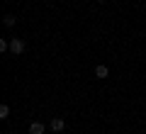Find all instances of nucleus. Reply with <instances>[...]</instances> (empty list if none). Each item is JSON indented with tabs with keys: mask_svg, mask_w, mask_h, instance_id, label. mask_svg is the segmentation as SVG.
<instances>
[{
	"mask_svg": "<svg viewBox=\"0 0 146 134\" xmlns=\"http://www.w3.org/2000/svg\"><path fill=\"white\" fill-rule=\"evenodd\" d=\"M15 22H17V17H15V15H10V12L3 17V25H5V27H15Z\"/></svg>",
	"mask_w": 146,
	"mask_h": 134,
	"instance_id": "nucleus-5",
	"label": "nucleus"
},
{
	"mask_svg": "<svg viewBox=\"0 0 146 134\" xmlns=\"http://www.w3.org/2000/svg\"><path fill=\"white\" fill-rule=\"evenodd\" d=\"M7 134H15V132H7Z\"/></svg>",
	"mask_w": 146,
	"mask_h": 134,
	"instance_id": "nucleus-9",
	"label": "nucleus"
},
{
	"mask_svg": "<svg viewBox=\"0 0 146 134\" xmlns=\"http://www.w3.org/2000/svg\"><path fill=\"white\" fill-rule=\"evenodd\" d=\"M110 76V68L107 66H98L95 68V78H107Z\"/></svg>",
	"mask_w": 146,
	"mask_h": 134,
	"instance_id": "nucleus-4",
	"label": "nucleus"
},
{
	"mask_svg": "<svg viewBox=\"0 0 146 134\" xmlns=\"http://www.w3.org/2000/svg\"><path fill=\"white\" fill-rule=\"evenodd\" d=\"M29 134H44V124L42 122H32L29 124Z\"/></svg>",
	"mask_w": 146,
	"mask_h": 134,
	"instance_id": "nucleus-2",
	"label": "nucleus"
},
{
	"mask_svg": "<svg viewBox=\"0 0 146 134\" xmlns=\"http://www.w3.org/2000/svg\"><path fill=\"white\" fill-rule=\"evenodd\" d=\"M10 117V107L7 105H0V119H7Z\"/></svg>",
	"mask_w": 146,
	"mask_h": 134,
	"instance_id": "nucleus-6",
	"label": "nucleus"
},
{
	"mask_svg": "<svg viewBox=\"0 0 146 134\" xmlns=\"http://www.w3.org/2000/svg\"><path fill=\"white\" fill-rule=\"evenodd\" d=\"M10 51L15 54V56H17V54H22V51H25V39H17V37H15V39H10Z\"/></svg>",
	"mask_w": 146,
	"mask_h": 134,
	"instance_id": "nucleus-1",
	"label": "nucleus"
},
{
	"mask_svg": "<svg viewBox=\"0 0 146 134\" xmlns=\"http://www.w3.org/2000/svg\"><path fill=\"white\" fill-rule=\"evenodd\" d=\"M7 49H10V41H7V39H0V51H7Z\"/></svg>",
	"mask_w": 146,
	"mask_h": 134,
	"instance_id": "nucleus-7",
	"label": "nucleus"
},
{
	"mask_svg": "<svg viewBox=\"0 0 146 134\" xmlns=\"http://www.w3.org/2000/svg\"><path fill=\"white\" fill-rule=\"evenodd\" d=\"M98 3H107V0H98Z\"/></svg>",
	"mask_w": 146,
	"mask_h": 134,
	"instance_id": "nucleus-8",
	"label": "nucleus"
},
{
	"mask_svg": "<svg viewBox=\"0 0 146 134\" xmlns=\"http://www.w3.org/2000/svg\"><path fill=\"white\" fill-rule=\"evenodd\" d=\"M63 127H66V124H63L61 117H54V119H51V129H54V132H61Z\"/></svg>",
	"mask_w": 146,
	"mask_h": 134,
	"instance_id": "nucleus-3",
	"label": "nucleus"
}]
</instances>
